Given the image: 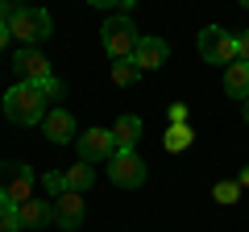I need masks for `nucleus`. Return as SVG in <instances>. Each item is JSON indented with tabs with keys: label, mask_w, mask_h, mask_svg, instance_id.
<instances>
[{
	"label": "nucleus",
	"mask_w": 249,
	"mask_h": 232,
	"mask_svg": "<svg viewBox=\"0 0 249 232\" xmlns=\"http://www.w3.org/2000/svg\"><path fill=\"white\" fill-rule=\"evenodd\" d=\"M46 104H50V99H46L42 83H25V79H21L17 87H9V91H4V116H9L13 125H21V129L42 125V120H46V112H50Z\"/></svg>",
	"instance_id": "nucleus-1"
},
{
	"label": "nucleus",
	"mask_w": 249,
	"mask_h": 232,
	"mask_svg": "<svg viewBox=\"0 0 249 232\" xmlns=\"http://www.w3.org/2000/svg\"><path fill=\"white\" fill-rule=\"evenodd\" d=\"M9 33L17 37L21 46H37V42H46V37L54 33V21H50V13L37 9V4H17L13 17H9Z\"/></svg>",
	"instance_id": "nucleus-2"
},
{
	"label": "nucleus",
	"mask_w": 249,
	"mask_h": 232,
	"mask_svg": "<svg viewBox=\"0 0 249 232\" xmlns=\"http://www.w3.org/2000/svg\"><path fill=\"white\" fill-rule=\"evenodd\" d=\"M100 42H104L108 58H112V63H121V58H133V50H137V42H142V33H137V25L121 13V17H108V21H104Z\"/></svg>",
	"instance_id": "nucleus-3"
},
{
	"label": "nucleus",
	"mask_w": 249,
	"mask_h": 232,
	"mask_svg": "<svg viewBox=\"0 0 249 232\" xmlns=\"http://www.w3.org/2000/svg\"><path fill=\"white\" fill-rule=\"evenodd\" d=\"M34 170L21 162H0V203L21 207L25 199H34Z\"/></svg>",
	"instance_id": "nucleus-4"
},
{
	"label": "nucleus",
	"mask_w": 249,
	"mask_h": 232,
	"mask_svg": "<svg viewBox=\"0 0 249 232\" xmlns=\"http://www.w3.org/2000/svg\"><path fill=\"white\" fill-rule=\"evenodd\" d=\"M199 58L204 63H237V33H229V29H220V25H208V29H199Z\"/></svg>",
	"instance_id": "nucleus-5"
},
{
	"label": "nucleus",
	"mask_w": 249,
	"mask_h": 232,
	"mask_svg": "<svg viewBox=\"0 0 249 232\" xmlns=\"http://www.w3.org/2000/svg\"><path fill=\"white\" fill-rule=\"evenodd\" d=\"M108 179H112L116 187L133 191V187H142V182H145V162L137 158L133 149H124V153H112V158H108Z\"/></svg>",
	"instance_id": "nucleus-6"
},
{
	"label": "nucleus",
	"mask_w": 249,
	"mask_h": 232,
	"mask_svg": "<svg viewBox=\"0 0 249 232\" xmlns=\"http://www.w3.org/2000/svg\"><path fill=\"white\" fill-rule=\"evenodd\" d=\"M75 149H79V162H108L116 153V141H112V129H83L75 137Z\"/></svg>",
	"instance_id": "nucleus-7"
},
{
	"label": "nucleus",
	"mask_w": 249,
	"mask_h": 232,
	"mask_svg": "<svg viewBox=\"0 0 249 232\" xmlns=\"http://www.w3.org/2000/svg\"><path fill=\"white\" fill-rule=\"evenodd\" d=\"M13 66L25 75V83H46L50 79V63H46V54L34 50V46H21V50L13 54Z\"/></svg>",
	"instance_id": "nucleus-8"
},
{
	"label": "nucleus",
	"mask_w": 249,
	"mask_h": 232,
	"mask_svg": "<svg viewBox=\"0 0 249 232\" xmlns=\"http://www.w3.org/2000/svg\"><path fill=\"white\" fill-rule=\"evenodd\" d=\"M42 133L50 137L54 145L75 141V116L67 112V108H50V112H46V120H42Z\"/></svg>",
	"instance_id": "nucleus-9"
},
{
	"label": "nucleus",
	"mask_w": 249,
	"mask_h": 232,
	"mask_svg": "<svg viewBox=\"0 0 249 232\" xmlns=\"http://www.w3.org/2000/svg\"><path fill=\"white\" fill-rule=\"evenodd\" d=\"M54 224L67 228V232H75L83 224V199H79V191H67V195L54 199Z\"/></svg>",
	"instance_id": "nucleus-10"
},
{
	"label": "nucleus",
	"mask_w": 249,
	"mask_h": 232,
	"mask_svg": "<svg viewBox=\"0 0 249 232\" xmlns=\"http://www.w3.org/2000/svg\"><path fill=\"white\" fill-rule=\"evenodd\" d=\"M166 58H170V46L162 37H142L137 50H133V63L142 71H158V66H166Z\"/></svg>",
	"instance_id": "nucleus-11"
},
{
	"label": "nucleus",
	"mask_w": 249,
	"mask_h": 232,
	"mask_svg": "<svg viewBox=\"0 0 249 232\" xmlns=\"http://www.w3.org/2000/svg\"><path fill=\"white\" fill-rule=\"evenodd\" d=\"M112 141H116V153H124V149H137V141H142V116H121L112 125Z\"/></svg>",
	"instance_id": "nucleus-12"
},
{
	"label": "nucleus",
	"mask_w": 249,
	"mask_h": 232,
	"mask_svg": "<svg viewBox=\"0 0 249 232\" xmlns=\"http://www.w3.org/2000/svg\"><path fill=\"white\" fill-rule=\"evenodd\" d=\"M224 91H229L232 99H241V104H245L249 99V63H229L224 66Z\"/></svg>",
	"instance_id": "nucleus-13"
},
{
	"label": "nucleus",
	"mask_w": 249,
	"mask_h": 232,
	"mask_svg": "<svg viewBox=\"0 0 249 232\" xmlns=\"http://www.w3.org/2000/svg\"><path fill=\"white\" fill-rule=\"evenodd\" d=\"M17 215H21V228H42V224L54 220V207H46L42 199H25L17 207Z\"/></svg>",
	"instance_id": "nucleus-14"
},
{
	"label": "nucleus",
	"mask_w": 249,
	"mask_h": 232,
	"mask_svg": "<svg viewBox=\"0 0 249 232\" xmlns=\"http://www.w3.org/2000/svg\"><path fill=\"white\" fill-rule=\"evenodd\" d=\"M62 179H67V191H88V187H96V170H91V162H79V166H67L62 170Z\"/></svg>",
	"instance_id": "nucleus-15"
},
{
	"label": "nucleus",
	"mask_w": 249,
	"mask_h": 232,
	"mask_svg": "<svg viewBox=\"0 0 249 232\" xmlns=\"http://www.w3.org/2000/svg\"><path fill=\"white\" fill-rule=\"evenodd\" d=\"M196 141V133H191V125H170L166 137H162V145H166V153H183L187 145Z\"/></svg>",
	"instance_id": "nucleus-16"
},
{
	"label": "nucleus",
	"mask_w": 249,
	"mask_h": 232,
	"mask_svg": "<svg viewBox=\"0 0 249 232\" xmlns=\"http://www.w3.org/2000/svg\"><path fill=\"white\" fill-rule=\"evenodd\" d=\"M142 79V66L133 63V58H121V63H112V83L116 87H129V83Z\"/></svg>",
	"instance_id": "nucleus-17"
},
{
	"label": "nucleus",
	"mask_w": 249,
	"mask_h": 232,
	"mask_svg": "<svg viewBox=\"0 0 249 232\" xmlns=\"http://www.w3.org/2000/svg\"><path fill=\"white\" fill-rule=\"evenodd\" d=\"M212 195H216V203L229 207V203H237V199H241V182H237V179H224V182H216Z\"/></svg>",
	"instance_id": "nucleus-18"
},
{
	"label": "nucleus",
	"mask_w": 249,
	"mask_h": 232,
	"mask_svg": "<svg viewBox=\"0 0 249 232\" xmlns=\"http://www.w3.org/2000/svg\"><path fill=\"white\" fill-rule=\"evenodd\" d=\"M0 232H21V215L13 203H0Z\"/></svg>",
	"instance_id": "nucleus-19"
},
{
	"label": "nucleus",
	"mask_w": 249,
	"mask_h": 232,
	"mask_svg": "<svg viewBox=\"0 0 249 232\" xmlns=\"http://www.w3.org/2000/svg\"><path fill=\"white\" fill-rule=\"evenodd\" d=\"M42 187L50 191L54 199H58V195H67V179H62V174H42Z\"/></svg>",
	"instance_id": "nucleus-20"
},
{
	"label": "nucleus",
	"mask_w": 249,
	"mask_h": 232,
	"mask_svg": "<svg viewBox=\"0 0 249 232\" xmlns=\"http://www.w3.org/2000/svg\"><path fill=\"white\" fill-rule=\"evenodd\" d=\"M96 9H137V0H88Z\"/></svg>",
	"instance_id": "nucleus-21"
},
{
	"label": "nucleus",
	"mask_w": 249,
	"mask_h": 232,
	"mask_svg": "<svg viewBox=\"0 0 249 232\" xmlns=\"http://www.w3.org/2000/svg\"><path fill=\"white\" fill-rule=\"evenodd\" d=\"M237 58H241V63H249V29H241V33H237Z\"/></svg>",
	"instance_id": "nucleus-22"
},
{
	"label": "nucleus",
	"mask_w": 249,
	"mask_h": 232,
	"mask_svg": "<svg viewBox=\"0 0 249 232\" xmlns=\"http://www.w3.org/2000/svg\"><path fill=\"white\" fill-rule=\"evenodd\" d=\"M42 91H46V99H58V96H62V91H67V87H62V83H58V79H54V75H50V79L42 83Z\"/></svg>",
	"instance_id": "nucleus-23"
},
{
	"label": "nucleus",
	"mask_w": 249,
	"mask_h": 232,
	"mask_svg": "<svg viewBox=\"0 0 249 232\" xmlns=\"http://www.w3.org/2000/svg\"><path fill=\"white\" fill-rule=\"evenodd\" d=\"M170 125H187V104H170Z\"/></svg>",
	"instance_id": "nucleus-24"
},
{
	"label": "nucleus",
	"mask_w": 249,
	"mask_h": 232,
	"mask_svg": "<svg viewBox=\"0 0 249 232\" xmlns=\"http://www.w3.org/2000/svg\"><path fill=\"white\" fill-rule=\"evenodd\" d=\"M9 17H13V9H9V0H0V25H9Z\"/></svg>",
	"instance_id": "nucleus-25"
},
{
	"label": "nucleus",
	"mask_w": 249,
	"mask_h": 232,
	"mask_svg": "<svg viewBox=\"0 0 249 232\" xmlns=\"http://www.w3.org/2000/svg\"><path fill=\"white\" fill-rule=\"evenodd\" d=\"M9 37H13V33H9V25H0V50L9 46Z\"/></svg>",
	"instance_id": "nucleus-26"
},
{
	"label": "nucleus",
	"mask_w": 249,
	"mask_h": 232,
	"mask_svg": "<svg viewBox=\"0 0 249 232\" xmlns=\"http://www.w3.org/2000/svg\"><path fill=\"white\" fill-rule=\"evenodd\" d=\"M237 182H241V187H249V166L241 170V179H237Z\"/></svg>",
	"instance_id": "nucleus-27"
},
{
	"label": "nucleus",
	"mask_w": 249,
	"mask_h": 232,
	"mask_svg": "<svg viewBox=\"0 0 249 232\" xmlns=\"http://www.w3.org/2000/svg\"><path fill=\"white\" fill-rule=\"evenodd\" d=\"M241 116H245V125H249V99H245V104H241Z\"/></svg>",
	"instance_id": "nucleus-28"
},
{
	"label": "nucleus",
	"mask_w": 249,
	"mask_h": 232,
	"mask_svg": "<svg viewBox=\"0 0 249 232\" xmlns=\"http://www.w3.org/2000/svg\"><path fill=\"white\" fill-rule=\"evenodd\" d=\"M241 4H245V9H249V0H241Z\"/></svg>",
	"instance_id": "nucleus-29"
}]
</instances>
